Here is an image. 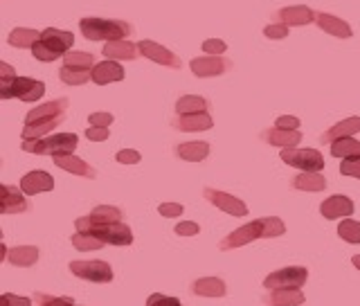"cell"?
<instances>
[{
    "mask_svg": "<svg viewBox=\"0 0 360 306\" xmlns=\"http://www.w3.org/2000/svg\"><path fill=\"white\" fill-rule=\"evenodd\" d=\"M286 232V225L277 217H266V219H257L252 223L243 225V228L230 232L225 239L219 243L221 250H234V248H241L252 243L255 239H273V236H281Z\"/></svg>",
    "mask_w": 360,
    "mask_h": 306,
    "instance_id": "1",
    "label": "cell"
},
{
    "mask_svg": "<svg viewBox=\"0 0 360 306\" xmlns=\"http://www.w3.org/2000/svg\"><path fill=\"white\" fill-rule=\"evenodd\" d=\"M45 95V84L32 77H16L9 63H0V99L39 101Z\"/></svg>",
    "mask_w": 360,
    "mask_h": 306,
    "instance_id": "2",
    "label": "cell"
},
{
    "mask_svg": "<svg viewBox=\"0 0 360 306\" xmlns=\"http://www.w3.org/2000/svg\"><path fill=\"white\" fill-rule=\"evenodd\" d=\"M72 43H75L72 32L48 27V30L41 32V39L34 43L32 54H34V59H39L43 63H50V61L59 59V56H65V52L72 48Z\"/></svg>",
    "mask_w": 360,
    "mask_h": 306,
    "instance_id": "3",
    "label": "cell"
},
{
    "mask_svg": "<svg viewBox=\"0 0 360 306\" xmlns=\"http://www.w3.org/2000/svg\"><path fill=\"white\" fill-rule=\"evenodd\" d=\"M79 30L88 41H117L133 34L131 23L117 18H82Z\"/></svg>",
    "mask_w": 360,
    "mask_h": 306,
    "instance_id": "4",
    "label": "cell"
},
{
    "mask_svg": "<svg viewBox=\"0 0 360 306\" xmlns=\"http://www.w3.org/2000/svg\"><path fill=\"white\" fill-rule=\"evenodd\" d=\"M77 144L79 138L75 133H59L39 140H22V151L37 155H63V153H72L77 149Z\"/></svg>",
    "mask_w": 360,
    "mask_h": 306,
    "instance_id": "5",
    "label": "cell"
},
{
    "mask_svg": "<svg viewBox=\"0 0 360 306\" xmlns=\"http://www.w3.org/2000/svg\"><path fill=\"white\" fill-rule=\"evenodd\" d=\"M70 273L79 279L97 281V284L112 281V268L106 262H97V259H77V262H70Z\"/></svg>",
    "mask_w": 360,
    "mask_h": 306,
    "instance_id": "6",
    "label": "cell"
},
{
    "mask_svg": "<svg viewBox=\"0 0 360 306\" xmlns=\"http://www.w3.org/2000/svg\"><path fill=\"white\" fill-rule=\"evenodd\" d=\"M307 279H309L307 268L288 266V268H281V270H275V273H270L264 279V286L268 291H273V288H302L304 284H307Z\"/></svg>",
    "mask_w": 360,
    "mask_h": 306,
    "instance_id": "7",
    "label": "cell"
},
{
    "mask_svg": "<svg viewBox=\"0 0 360 306\" xmlns=\"http://www.w3.org/2000/svg\"><path fill=\"white\" fill-rule=\"evenodd\" d=\"M79 232H93L97 239H101L104 243H112V246H131L133 243V232L129 225H124L122 221L117 223H108V225H86Z\"/></svg>",
    "mask_w": 360,
    "mask_h": 306,
    "instance_id": "8",
    "label": "cell"
},
{
    "mask_svg": "<svg viewBox=\"0 0 360 306\" xmlns=\"http://www.w3.org/2000/svg\"><path fill=\"white\" fill-rule=\"evenodd\" d=\"M281 160L295 169H302V172H322L324 169V158L315 149H295V146H290V149L281 151Z\"/></svg>",
    "mask_w": 360,
    "mask_h": 306,
    "instance_id": "9",
    "label": "cell"
},
{
    "mask_svg": "<svg viewBox=\"0 0 360 306\" xmlns=\"http://www.w3.org/2000/svg\"><path fill=\"white\" fill-rule=\"evenodd\" d=\"M202 196H205L214 208H219L221 212H228L232 214V217H245L248 214V208H245V203L239 200V198H234L232 194H225V191L221 189H202Z\"/></svg>",
    "mask_w": 360,
    "mask_h": 306,
    "instance_id": "10",
    "label": "cell"
},
{
    "mask_svg": "<svg viewBox=\"0 0 360 306\" xmlns=\"http://www.w3.org/2000/svg\"><path fill=\"white\" fill-rule=\"evenodd\" d=\"M138 48H140V54L146 56L149 61H155V63H160V65H167V68H174V70H178L180 65V59L172 52V50H167L162 48L160 43H155V41H140L138 43Z\"/></svg>",
    "mask_w": 360,
    "mask_h": 306,
    "instance_id": "11",
    "label": "cell"
},
{
    "mask_svg": "<svg viewBox=\"0 0 360 306\" xmlns=\"http://www.w3.org/2000/svg\"><path fill=\"white\" fill-rule=\"evenodd\" d=\"M191 72L196 77H219V75H225L232 68V63L228 59H223V56H200V59H191L189 63Z\"/></svg>",
    "mask_w": 360,
    "mask_h": 306,
    "instance_id": "12",
    "label": "cell"
},
{
    "mask_svg": "<svg viewBox=\"0 0 360 306\" xmlns=\"http://www.w3.org/2000/svg\"><path fill=\"white\" fill-rule=\"evenodd\" d=\"M122 221V210L115 208V205H99L95 208L93 212L88 214V217H82L75 221V228L82 230L86 225H108V223H117Z\"/></svg>",
    "mask_w": 360,
    "mask_h": 306,
    "instance_id": "13",
    "label": "cell"
},
{
    "mask_svg": "<svg viewBox=\"0 0 360 306\" xmlns=\"http://www.w3.org/2000/svg\"><path fill=\"white\" fill-rule=\"evenodd\" d=\"M25 191H20L11 185H3L0 187V212L3 214H20L30 210L27 198L22 196Z\"/></svg>",
    "mask_w": 360,
    "mask_h": 306,
    "instance_id": "14",
    "label": "cell"
},
{
    "mask_svg": "<svg viewBox=\"0 0 360 306\" xmlns=\"http://www.w3.org/2000/svg\"><path fill=\"white\" fill-rule=\"evenodd\" d=\"M273 18L275 23H284L288 27H302V25H309L311 20H315V11H311L304 5H295V7H284L275 11Z\"/></svg>",
    "mask_w": 360,
    "mask_h": 306,
    "instance_id": "15",
    "label": "cell"
},
{
    "mask_svg": "<svg viewBox=\"0 0 360 306\" xmlns=\"http://www.w3.org/2000/svg\"><path fill=\"white\" fill-rule=\"evenodd\" d=\"M315 23H318L322 32L331 34V37H338V39H349L354 34L352 25H349L347 20L338 18L333 14H326V11H315Z\"/></svg>",
    "mask_w": 360,
    "mask_h": 306,
    "instance_id": "16",
    "label": "cell"
},
{
    "mask_svg": "<svg viewBox=\"0 0 360 306\" xmlns=\"http://www.w3.org/2000/svg\"><path fill=\"white\" fill-rule=\"evenodd\" d=\"M320 212L324 219H342V217H352L354 214V200L347 198V196H329L322 205H320Z\"/></svg>",
    "mask_w": 360,
    "mask_h": 306,
    "instance_id": "17",
    "label": "cell"
},
{
    "mask_svg": "<svg viewBox=\"0 0 360 306\" xmlns=\"http://www.w3.org/2000/svg\"><path fill=\"white\" fill-rule=\"evenodd\" d=\"M20 189L25 191L27 196H34V194H41V191H52L54 189V180L48 172H30L27 176H22L20 180Z\"/></svg>",
    "mask_w": 360,
    "mask_h": 306,
    "instance_id": "18",
    "label": "cell"
},
{
    "mask_svg": "<svg viewBox=\"0 0 360 306\" xmlns=\"http://www.w3.org/2000/svg\"><path fill=\"white\" fill-rule=\"evenodd\" d=\"M68 110V99H54L48 101V104H41L37 108H32L25 117V124H34V122H41V120H52V117H61L63 113Z\"/></svg>",
    "mask_w": 360,
    "mask_h": 306,
    "instance_id": "19",
    "label": "cell"
},
{
    "mask_svg": "<svg viewBox=\"0 0 360 306\" xmlns=\"http://www.w3.org/2000/svg\"><path fill=\"white\" fill-rule=\"evenodd\" d=\"M101 52H104L106 59H112V61H117V59L133 61V59H138V56H140V48H138V45H133L131 41H124V39L106 41L104 50H101Z\"/></svg>",
    "mask_w": 360,
    "mask_h": 306,
    "instance_id": "20",
    "label": "cell"
},
{
    "mask_svg": "<svg viewBox=\"0 0 360 306\" xmlns=\"http://www.w3.org/2000/svg\"><path fill=\"white\" fill-rule=\"evenodd\" d=\"M54 165L63 169V172H70L75 176H84V178H95L97 172L95 167H90L88 162H84L82 158H77L72 153H63V155H54Z\"/></svg>",
    "mask_w": 360,
    "mask_h": 306,
    "instance_id": "21",
    "label": "cell"
},
{
    "mask_svg": "<svg viewBox=\"0 0 360 306\" xmlns=\"http://www.w3.org/2000/svg\"><path fill=\"white\" fill-rule=\"evenodd\" d=\"M124 79V68L117 63V61H101L93 68V82L97 86H106V84H112V82H122Z\"/></svg>",
    "mask_w": 360,
    "mask_h": 306,
    "instance_id": "22",
    "label": "cell"
},
{
    "mask_svg": "<svg viewBox=\"0 0 360 306\" xmlns=\"http://www.w3.org/2000/svg\"><path fill=\"white\" fill-rule=\"evenodd\" d=\"M214 127L212 117L207 113H191V115H178L174 120V129L185 131V133H196V131H207Z\"/></svg>",
    "mask_w": 360,
    "mask_h": 306,
    "instance_id": "23",
    "label": "cell"
},
{
    "mask_svg": "<svg viewBox=\"0 0 360 306\" xmlns=\"http://www.w3.org/2000/svg\"><path fill=\"white\" fill-rule=\"evenodd\" d=\"M262 140H266L268 144H273V146H284V149H290V146H297L302 142V133L273 127V129H266L262 133Z\"/></svg>",
    "mask_w": 360,
    "mask_h": 306,
    "instance_id": "24",
    "label": "cell"
},
{
    "mask_svg": "<svg viewBox=\"0 0 360 306\" xmlns=\"http://www.w3.org/2000/svg\"><path fill=\"white\" fill-rule=\"evenodd\" d=\"M304 293L300 288H273L270 295L264 298L268 306H300L304 304Z\"/></svg>",
    "mask_w": 360,
    "mask_h": 306,
    "instance_id": "25",
    "label": "cell"
},
{
    "mask_svg": "<svg viewBox=\"0 0 360 306\" xmlns=\"http://www.w3.org/2000/svg\"><path fill=\"white\" fill-rule=\"evenodd\" d=\"M358 131H360V117H347L342 122H338L335 127H331L329 131H324L320 142L329 144V142L340 140V138H352V135H356Z\"/></svg>",
    "mask_w": 360,
    "mask_h": 306,
    "instance_id": "26",
    "label": "cell"
},
{
    "mask_svg": "<svg viewBox=\"0 0 360 306\" xmlns=\"http://www.w3.org/2000/svg\"><path fill=\"white\" fill-rule=\"evenodd\" d=\"M191 291H194V295L198 298H223L228 288H225V281L219 277H202L194 281Z\"/></svg>",
    "mask_w": 360,
    "mask_h": 306,
    "instance_id": "27",
    "label": "cell"
},
{
    "mask_svg": "<svg viewBox=\"0 0 360 306\" xmlns=\"http://www.w3.org/2000/svg\"><path fill=\"white\" fill-rule=\"evenodd\" d=\"M176 155L180 160L200 162L210 155V144L207 142H183L176 146Z\"/></svg>",
    "mask_w": 360,
    "mask_h": 306,
    "instance_id": "28",
    "label": "cell"
},
{
    "mask_svg": "<svg viewBox=\"0 0 360 306\" xmlns=\"http://www.w3.org/2000/svg\"><path fill=\"white\" fill-rule=\"evenodd\" d=\"M61 122H63V115L61 117H52V120H41V122H34V124H25V129H22V140L45 138V135L52 133Z\"/></svg>",
    "mask_w": 360,
    "mask_h": 306,
    "instance_id": "29",
    "label": "cell"
},
{
    "mask_svg": "<svg viewBox=\"0 0 360 306\" xmlns=\"http://www.w3.org/2000/svg\"><path fill=\"white\" fill-rule=\"evenodd\" d=\"M63 68H70V70H79V72H93L95 56L90 52L70 50V52H65V56H63Z\"/></svg>",
    "mask_w": 360,
    "mask_h": 306,
    "instance_id": "30",
    "label": "cell"
},
{
    "mask_svg": "<svg viewBox=\"0 0 360 306\" xmlns=\"http://www.w3.org/2000/svg\"><path fill=\"white\" fill-rule=\"evenodd\" d=\"M7 259L9 264L14 266H34L39 262V248L37 246H18V248H11V250L7 253Z\"/></svg>",
    "mask_w": 360,
    "mask_h": 306,
    "instance_id": "31",
    "label": "cell"
},
{
    "mask_svg": "<svg viewBox=\"0 0 360 306\" xmlns=\"http://www.w3.org/2000/svg\"><path fill=\"white\" fill-rule=\"evenodd\" d=\"M292 187L300 191H322L326 189V180L320 172H302L292 180Z\"/></svg>",
    "mask_w": 360,
    "mask_h": 306,
    "instance_id": "32",
    "label": "cell"
},
{
    "mask_svg": "<svg viewBox=\"0 0 360 306\" xmlns=\"http://www.w3.org/2000/svg\"><path fill=\"white\" fill-rule=\"evenodd\" d=\"M210 104L205 97L198 95H185L176 101V113L178 115H191V113H207Z\"/></svg>",
    "mask_w": 360,
    "mask_h": 306,
    "instance_id": "33",
    "label": "cell"
},
{
    "mask_svg": "<svg viewBox=\"0 0 360 306\" xmlns=\"http://www.w3.org/2000/svg\"><path fill=\"white\" fill-rule=\"evenodd\" d=\"M41 39V32L30 30V27H16L11 30L7 43L14 45V48H34V43Z\"/></svg>",
    "mask_w": 360,
    "mask_h": 306,
    "instance_id": "34",
    "label": "cell"
},
{
    "mask_svg": "<svg viewBox=\"0 0 360 306\" xmlns=\"http://www.w3.org/2000/svg\"><path fill=\"white\" fill-rule=\"evenodd\" d=\"M331 155L333 158H358L360 155V142L354 138H340L331 142Z\"/></svg>",
    "mask_w": 360,
    "mask_h": 306,
    "instance_id": "35",
    "label": "cell"
},
{
    "mask_svg": "<svg viewBox=\"0 0 360 306\" xmlns=\"http://www.w3.org/2000/svg\"><path fill=\"white\" fill-rule=\"evenodd\" d=\"M72 246L77 248V250H84V253H88V250H101L106 243L101 241V239H97V236L93 234V232H75L72 234Z\"/></svg>",
    "mask_w": 360,
    "mask_h": 306,
    "instance_id": "36",
    "label": "cell"
},
{
    "mask_svg": "<svg viewBox=\"0 0 360 306\" xmlns=\"http://www.w3.org/2000/svg\"><path fill=\"white\" fill-rule=\"evenodd\" d=\"M338 236L345 239L347 243L358 246L360 243V223L352 221V219H345L340 225H338Z\"/></svg>",
    "mask_w": 360,
    "mask_h": 306,
    "instance_id": "37",
    "label": "cell"
},
{
    "mask_svg": "<svg viewBox=\"0 0 360 306\" xmlns=\"http://www.w3.org/2000/svg\"><path fill=\"white\" fill-rule=\"evenodd\" d=\"M59 77L68 86H84L88 79H93V72H79V70H70V68H61Z\"/></svg>",
    "mask_w": 360,
    "mask_h": 306,
    "instance_id": "38",
    "label": "cell"
},
{
    "mask_svg": "<svg viewBox=\"0 0 360 306\" xmlns=\"http://www.w3.org/2000/svg\"><path fill=\"white\" fill-rule=\"evenodd\" d=\"M39 306H75L72 298H54V295H45V293H34Z\"/></svg>",
    "mask_w": 360,
    "mask_h": 306,
    "instance_id": "39",
    "label": "cell"
},
{
    "mask_svg": "<svg viewBox=\"0 0 360 306\" xmlns=\"http://www.w3.org/2000/svg\"><path fill=\"white\" fill-rule=\"evenodd\" d=\"M340 174L352 176V178H360V155L358 158H345L342 165H340Z\"/></svg>",
    "mask_w": 360,
    "mask_h": 306,
    "instance_id": "40",
    "label": "cell"
},
{
    "mask_svg": "<svg viewBox=\"0 0 360 306\" xmlns=\"http://www.w3.org/2000/svg\"><path fill=\"white\" fill-rule=\"evenodd\" d=\"M146 306H183L178 298H169V295H162V293H153L146 300Z\"/></svg>",
    "mask_w": 360,
    "mask_h": 306,
    "instance_id": "41",
    "label": "cell"
},
{
    "mask_svg": "<svg viewBox=\"0 0 360 306\" xmlns=\"http://www.w3.org/2000/svg\"><path fill=\"white\" fill-rule=\"evenodd\" d=\"M264 34L268 39H286L288 37V25H284V23H273V25H268L264 30Z\"/></svg>",
    "mask_w": 360,
    "mask_h": 306,
    "instance_id": "42",
    "label": "cell"
},
{
    "mask_svg": "<svg viewBox=\"0 0 360 306\" xmlns=\"http://www.w3.org/2000/svg\"><path fill=\"white\" fill-rule=\"evenodd\" d=\"M225 50H228V45H225L223 41H219V39H207V41H202V52H207V54H217V56H221Z\"/></svg>",
    "mask_w": 360,
    "mask_h": 306,
    "instance_id": "43",
    "label": "cell"
},
{
    "mask_svg": "<svg viewBox=\"0 0 360 306\" xmlns=\"http://www.w3.org/2000/svg\"><path fill=\"white\" fill-rule=\"evenodd\" d=\"M0 306H32L30 298H18L11 295V293H3L0 295Z\"/></svg>",
    "mask_w": 360,
    "mask_h": 306,
    "instance_id": "44",
    "label": "cell"
},
{
    "mask_svg": "<svg viewBox=\"0 0 360 306\" xmlns=\"http://www.w3.org/2000/svg\"><path fill=\"white\" fill-rule=\"evenodd\" d=\"M86 138L93 142H104V140H108V127H90L86 131Z\"/></svg>",
    "mask_w": 360,
    "mask_h": 306,
    "instance_id": "45",
    "label": "cell"
},
{
    "mask_svg": "<svg viewBox=\"0 0 360 306\" xmlns=\"http://www.w3.org/2000/svg\"><path fill=\"white\" fill-rule=\"evenodd\" d=\"M115 158H117V162H122V165H138L140 162V153L133 151V149H122Z\"/></svg>",
    "mask_w": 360,
    "mask_h": 306,
    "instance_id": "46",
    "label": "cell"
},
{
    "mask_svg": "<svg viewBox=\"0 0 360 306\" xmlns=\"http://www.w3.org/2000/svg\"><path fill=\"white\" fill-rule=\"evenodd\" d=\"M198 230L200 228L194 221H183L176 225V234H180V236H194V234H198Z\"/></svg>",
    "mask_w": 360,
    "mask_h": 306,
    "instance_id": "47",
    "label": "cell"
},
{
    "mask_svg": "<svg viewBox=\"0 0 360 306\" xmlns=\"http://www.w3.org/2000/svg\"><path fill=\"white\" fill-rule=\"evenodd\" d=\"M158 212H160L162 217H180V214H183V205H180V203H162V205L158 208Z\"/></svg>",
    "mask_w": 360,
    "mask_h": 306,
    "instance_id": "48",
    "label": "cell"
},
{
    "mask_svg": "<svg viewBox=\"0 0 360 306\" xmlns=\"http://www.w3.org/2000/svg\"><path fill=\"white\" fill-rule=\"evenodd\" d=\"M275 127L279 129H288V131H297L300 129V120L295 115H281L277 122H275Z\"/></svg>",
    "mask_w": 360,
    "mask_h": 306,
    "instance_id": "49",
    "label": "cell"
},
{
    "mask_svg": "<svg viewBox=\"0 0 360 306\" xmlns=\"http://www.w3.org/2000/svg\"><path fill=\"white\" fill-rule=\"evenodd\" d=\"M88 122L93 124V127H110L112 115L110 113H93V115L88 117Z\"/></svg>",
    "mask_w": 360,
    "mask_h": 306,
    "instance_id": "50",
    "label": "cell"
},
{
    "mask_svg": "<svg viewBox=\"0 0 360 306\" xmlns=\"http://www.w3.org/2000/svg\"><path fill=\"white\" fill-rule=\"evenodd\" d=\"M352 264H354V266H356V268L360 270V255H356V257L352 259Z\"/></svg>",
    "mask_w": 360,
    "mask_h": 306,
    "instance_id": "51",
    "label": "cell"
},
{
    "mask_svg": "<svg viewBox=\"0 0 360 306\" xmlns=\"http://www.w3.org/2000/svg\"><path fill=\"white\" fill-rule=\"evenodd\" d=\"M75 306H77V304H75Z\"/></svg>",
    "mask_w": 360,
    "mask_h": 306,
    "instance_id": "52",
    "label": "cell"
}]
</instances>
